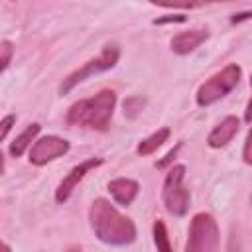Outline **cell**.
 I'll use <instances>...</instances> for the list:
<instances>
[{"label":"cell","instance_id":"1","mask_svg":"<svg viewBox=\"0 0 252 252\" xmlns=\"http://www.w3.org/2000/svg\"><path fill=\"white\" fill-rule=\"evenodd\" d=\"M89 220L94 236L110 246H126L136 240V224L122 215L108 199H94L89 209Z\"/></svg>","mask_w":252,"mask_h":252},{"label":"cell","instance_id":"2","mask_svg":"<svg viewBox=\"0 0 252 252\" xmlns=\"http://www.w3.org/2000/svg\"><path fill=\"white\" fill-rule=\"evenodd\" d=\"M114 106H116L114 91L102 89L91 98H81L73 102L65 114V120L69 126H81V128L104 132L110 126Z\"/></svg>","mask_w":252,"mask_h":252},{"label":"cell","instance_id":"3","mask_svg":"<svg viewBox=\"0 0 252 252\" xmlns=\"http://www.w3.org/2000/svg\"><path fill=\"white\" fill-rule=\"evenodd\" d=\"M242 77V69L236 63H228L226 67H222L220 71L213 73L205 83H201V87L197 89L195 100L199 106H211L215 102H219L220 98H224L232 89H236V85L240 83Z\"/></svg>","mask_w":252,"mask_h":252},{"label":"cell","instance_id":"4","mask_svg":"<svg viewBox=\"0 0 252 252\" xmlns=\"http://www.w3.org/2000/svg\"><path fill=\"white\" fill-rule=\"evenodd\" d=\"M185 165L183 163H175L167 169L165 179H163V187H161V201L167 213H171L173 217H183L189 211V203H191V195L183 185L185 179Z\"/></svg>","mask_w":252,"mask_h":252},{"label":"cell","instance_id":"5","mask_svg":"<svg viewBox=\"0 0 252 252\" xmlns=\"http://www.w3.org/2000/svg\"><path fill=\"white\" fill-rule=\"evenodd\" d=\"M120 59V49L116 45H106L96 57L89 59L87 63H83L79 69H75L73 73H69L61 85H59V94H67L71 93L79 83L91 79L93 75H98V73H104L108 69H112Z\"/></svg>","mask_w":252,"mask_h":252},{"label":"cell","instance_id":"6","mask_svg":"<svg viewBox=\"0 0 252 252\" xmlns=\"http://www.w3.org/2000/svg\"><path fill=\"white\" fill-rule=\"evenodd\" d=\"M219 246V224L213 215L197 213L189 222V238L185 244L187 252H211Z\"/></svg>","mask_w":252,"mask_h":252},{"label":"cell","instance_id":"7","mask_svg":"<svg viewBox=\"0 0 252 252\" xmlns=\"http://www.w3.org/2000/svg\"><path fill=\"white\" fill-rule=\"evenodd\" d=\"M69 152V142L61 136H55V134H47V136H41L39 140L33 142V146L30 148V163L33 165H45L61 156H65Z\"/></svg>","mask_w":252,"mask_h":252},{"label":"cell","instance_id":"8","mask_svg":"<svg viewBox=\"0 0 252 252\" xmlns=\"http://www.w3.org/2000/svg\"><path fill=\"white\" fill-rule=\"evenodd\" d=\"M102 158H89V159H83L81 163H77L75 167H71V171L59 181L57 189H55V201L57 203H65L71 193L77 189V185L85 179L87 173H91L93 169H96L98 165H102Z\"/></svg>","mask_w":252,"mask_h":252},{"label":"cell","instance_id":"9","mask_svg":"<svg viewBox=\"0 0 252 252\" xmlns=\"http://www.w3.org/2000/svg\"><path fill=\"white\" fill-rule=\"evenodd\" d=\"M207 39H209V30L207 28H195V30H185V32H179L177 35H173L169 45H171L173 53L187 55V53L195 51L201 43H205Z\"/></svg>","mask_w":252,"mask_h":252},{"label":"cell","instance_id":"10","mask_svg":"<svg viewBox=\"0 0 252 252\" xmlns=\"http://www.w3.org/2000/svg\"><path fill=\"white\" fill-rule=\"evenodd\" d=\"M240 130V120L236 116H226L222 118L207 136V144L209 148L213 150H219V148H224L228 142H232V138L238 134Z\"/></svg>","mask_w":252,"mask_h":252},{"label":"cell","instance_id":"11","mask_svg":"<svg viewBox=\"0 0 252 252\" xmlns=\"http://www.w3.org/2000/svg\"><path fill=\"white\" fill-rule=\"evenodd\" d=\"M108 193L112 195V199L122 205V207H128L134 203V199L138 197V191H140V185L136 179H130V177H116L112 181H108Z\"/></svg>","mask_w":252,"mask_h":252},{"label":"cell","instance_id":"12","mask_svg":"<svg viewBox=\"0 0 252 252\" xmlns=\"http://www.w3.org/2000/svg\"><path fill=\"white\" fill-rule=\"evenodd\" d=\"M39 130H41V126H39L37 122H33V124H30L24 132H20V134L14 138V142L10 144V148H8L10 156H12V158H20L28 148H32V146H33L32 142H35V136L39 134Z\"/></svg>","mask_w":252,"mask_h":252},{"label":"cell","instance_id":"13","mask_svg":"<svg viewBox=\"0 0 252 252\" xmlns=\"http://www.w3.org/2000/svg\"><path fill=\"white\" fill-rule=\"evenodd\" d=\"M169 134H171V130H169L167 126H163V128L152 132L148 138L140 140V144H138V148H136L138 156H150V154H154L158 148H161V146L167 142Z\"/></svg>","mask_w":252,"mask_h":252},{"label":"cell","instance_id":"14","mask_svg":"<svg viewBox=\"0 0 252 252\" xmlns=\"http://www.w3.org/2000/svg\"><path fill=\"white\" fill-rule=\"evenodd\" d=\"M154 6H161V8H179V10H195V8H203V6H211V4H219V2H232V0H148Z\"/></svg>","mask_w":252,"mask_h":252},{"label":"cell","instance_id":"15","mask_svg":"<svg viewBox=\"0 0 252 252\" xmlns=\"http://www.w3.org/2000/svg\"><path fill=\"white\" fill-rule=\"evenodd\" d=\"M154 244L158 250H163V252H169L171 250V242H169V236H167V228H165V222L161 219H158L154 222Z\"/></svg>","mask_w":252,"mask_h":252},{"label":"cell","instance_id":"16","mask_svg":"<svg viewBox=\"0 0 252 252\" xmlns=\"http://www.w3.org/2000/svg\"><path fill=\"white\" fill-rule=\"evenodd\" d=\"M144 104H146V100L142 96H128L124 100V114L130 116V118H134L144 108Z\"/></svg>","mask_w":252,"mask_h":252},{"label":"cell","instance_id":"17","mask_svg":"<svg viewBox=\"0 0 252 252\" xmlns=\"http://www.w3.org/2000/svg\"><path fill=\"white\" fill-rule=\"evenodd\" d=\"M0 53H2V71H6L8 69V65H10V61H12V55H14V45H12V41H8V39H2V43H0Z\"/></svg>","mask_w":252,"mask_h":252},{"label":"cell","instance_id":"18","mask_svg":"<svg viewBox=\"0 0 252 252\" xmlns=\"http://www.w3.org/2000/svg\"><path fill=\"white\" fill-rule=\"evenodd\" d=\"M181 146H183V144H181V142H177V144H175V146H173V148H171V150H169L161 159H158V161H156V167H158V169H165V167H169V165L173 163V159H175V156H177V152H179V148H181Z\"/></svg>","mask_w":252,"mask_h":252},{"label":"cell","instance_id":"19","mask_svg":"<svg viewBox=\"0 0 252 252\" xmlns=\"http://www.w3.org/2000/svg\"><path fill=\"white\" fill-rule=\"evenodd\" d=\"M242 159H244V163L252 165V126H250L248 136H246V140H244V148H242Z\"/></svg>","mask_w":252,"mask_h":252},{"label":"cell","instance_id":"20","mask_svg":"<svg viewBox=\"0 0 252 252\" xmlns=\"http://www.w3.org/2000/svg\"><path fill=\"white\" fill-rule=\"evenodd\" d=\"M14 124H16V114H6V116L2 118V122H0V126H2L0 138H2V140H6V136H8V132L12 130Z\"/></svg>","mask_w":252,"mask_h":252},{"label":"cell","instance_id":"21","mask_svg":"<svg viewBox=\"0 0 252 252\" xmlns=\"http://www.w3.org/2000/svg\"><path fill=\"white\" fill-rule=\"evenodd\" d=\"M167 22H185V16H167V18L154 20V24H167Z\"/></svg>","mask_w":252,"mask_h":252},{"label":"cell","instance_id":"22","mask_svg":"<svg viewBox=\"0 0 252 252\" xmlns=\"http://www.w3.org/2000/svg\"><path fill=\"white\" fill-rule=\"evenodd\" d=\"M252 18V12H242V14H234L232 16V24H238V22H242V20H250Z\"/></svg>","mask_w":252,"mask_h":252},{"label":"cell","instance_id":"23","mask_svg":"<svg viewBox=\"0 0 252 252\" xmlns=\"http://www.w3.org/2000/svg\"><path fill=\"white\" fill-rule=\"evenodd\" d=\"M244 120L246 122H252V98L248 100V104H246V110H244Z\"/></svg>","mask_w":252,"mask_h":252},{"label":"cell","instance_id":"24","mask_svg":"<svg viewBox=\"0 0 252 252\" xmlns=\"http://www.w3.org/2000/svg\"><path fill=\"white\" fill-rule=\"evenodd\" d=\"M250 87H252V75H250Z\"/></svg>","mask_w":252,"mask_h":252},{"label":"cell","instance_id":"25","mask_svg":"<svg viewBox=\"0 0 252 252\" xmlns=\"http://www.w3.org/2000/svg\"><path fill=\"white\" fill-rule=\"evenodd\" d=\"M12 2H14V0H12Z\"/></svg>","mask_w":252,"mask_h":252}]
</instances>
